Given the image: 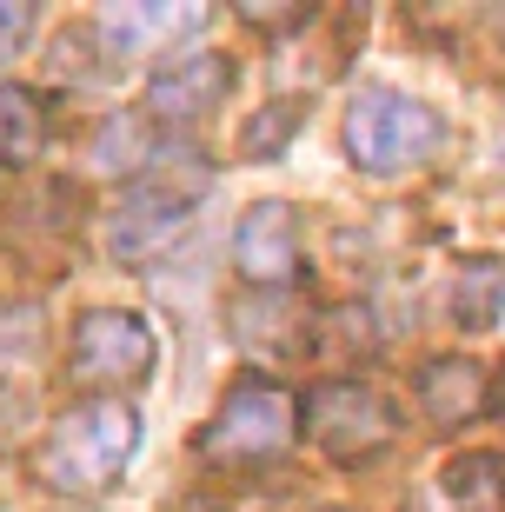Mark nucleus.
<instances>
[{
  "label": "nucleus",
  "mask_w": 505,
  "mask_h": 512,
  "mask_svg": "<svg viewBox=\"0 0 505 512\" xmlns=\"http://www.w3.org/2000/svg\"><path fill=\"white\" fill-rule=\"evenodd\" d=\"M147 153H153V120L147 114H113L107 127H100V147H94L100 167L127 173V167H140Z\"/></svg>",
  "instance_id": "14"
},
{
  "label": "nucleus",
  "mask_w": 505,
  "mask_h": 512,
  "mask_svg": "<svg viewBox=\"0 0 505 512\" xmlns=\"http://www.w3.org/2000/svg\"><path fill=\"white\" fill-rule=\"evenodd\" d=\"M406 512H505V459L459 453L406 499Z\"/></svg>",
  "instance_id": "9"
},
{
  "label": "nucleus",
  "mask_w": 505,
  "mask_h": 512,
  "mask_svg": "<svg viewBox=\"0 0 505 512\" xmlns=\"http://www.w3.org/2000/svg\"><path fill=\"white\" fill-rule=\"evenodd\" d=\"M206 7H140V0H120V7H100L94 14V34L107 40L113 54H160V47H173V40L200 34Z\"/></svg>",
  "instance_id": "10"
},
{
  "label": "nucleus",
  "mask_w": 505,
  "mask_h": 512,
  "mask_svg": "<svg viewBox=\"0 0 505 512\" xmlns=\"http://www.w3.org/2000/svg\"><path fill=\"white\" fill-rule=\"evenodd\" d=\"M412 399H419V413L432 419V426H466V419L492 413V373L472 360H432L426 373H419V386H412Z\"/></svg>",
  "instance_id": "11"
},
{
  "label": "nucleus",
  "mask_w": 505,
  "mask_h": 512,
  "mask_svg": "<svg viewBox=\"0 0 505 512\" xmlns=\"http://www.w3.org/2000/svg\"><path fill=\"white\" fill-rule=\"evenodd\" d=\"M193 220V200L173 187H133L120 207L107 213V253L120 266H140L153 253H167Z\"/></svg>",
  "instance_id": "7"
},
{
  "label": "nucleus",
  "mask_w": 505,
  "mask_h": 512,
  "mask_svg": "<svg viewBox=\"0 0 505 512\" xmlns=\"http://www.w3.org/2000/svg\"><path fill=\"white\" fill-rule=\"evenodd\" d=\"M452 320L472 326V333L505 320V266L499 260H466V273L452 286Z\"/></svg>",
  "instance_id": "13"
},
{
  "label": "nucleus",
  "mask_w": 505,
  "mask_h": 512,
  "mask_svg": "<svg viewBox=\"0 0 505 512\" xmlns=\"http://www.w3.org/2000/svg\"><path fill=\"white\" fill-rule=\"evenodd\" d=\"M306 253H300V213L286 207V200H260V207L240 213V227H233V266H240L246 286H260V293H280L306 273Z\"/></svg>",
  "instance_id": "6"
},
{
  "label": "nucleus",
  "mask_w": 505,
  "mask_h": 512,
  "mask_svg": "<svg viewBox=\"0 0 505 512\" xmlns=\"http://www.w3.org/2000/svg\"><path fill=\"white\" fill-rule=\"evenodd\" d=\"M300 127V107H293V100H273V107H266L260 120H246V133H240V147L253 153V160H273V153L286 147V133Z\"/></svg>",
  "instance_id": "15"
},
{
  "label": "nucleus",
  "mask_w": 505,
  "mask_h": 512,
  "mask_svg": "<svg viewBox=\"0 0 505 512\" xmlns=\"http://www.w3.org/2000/svg\"><path fill=\"white\" fill-rule=\"evenodd\" d=\"M306 433L339 466H359V459H379L399 439V406L366 380H319L306 393Z\"/></svg>",
  "instance_id": "4"
},
{
  "label": "nucleus",
  "mask_w": 505,
  "mask_h": 512,
  "mask_svg": "<svg viewBox=\"0 0 505 512\" xmlns=\"http://www.w3.org/2000/svg\"><path fill=\"white\" fill-rule=\"evenodd\" d=\"M293 433H300V399L280 380H240L220 399V413L206 419V433L193 439V453L220 473H246V466L280 459Z\"/></svg>",
  "instance_id": "3"
},
{
  "label": "nucleus",
  "mask_w": 505,
  "mask_h": 512,
  "mask_svg": "<svg viewBox=\"0 0 505 512\" xmlns=\"http://www.w3.org/2000/svg\"><path fill=\"white\" fill-rule=\"evenodd\" d=\"M34 27H40V14L27 0H0V60H14L20 47L34 40Z\"/></svg>",
  "instance_id": "16"
},
{
  "label": "nucleus",
  "mask_w": 505,
  "mask_h": 512,
  "mask_svg": "<svg viewBox=\"0 0 505 512\" xmlns=\"http://www.w3.org/2000/svg\"><path fill=\"white\" fill-rule=\"evenodd\" d=\"M439 147H446V120L432 114L426 100L399 94V87H359L353 107H346V153L373 180L426 167Z\"/></svg>",
  "instance_id": "2"
},
{
  "label": "nucleus",
  "mask_w": 505,
  "mask_h": 512,
  "mask_svg": "<svg viewBox=\"0 0 505 512\" xmlns=\"http://www.w3.org/2000/svg\"><path fill=\"white\" fill-rule=\"evenodd\" d=\"M233 94V60L226 54H180L147 80V120H200Z\"/></svg>",
  "instance_id": "8"
},
{
  "label": "nucleus",
  "mask_w": 505,
  "mask_h": 512,
  "mask_svg": "<svg viewBox=\"0 0 505 512\" xmlns=\"http://www.w3.org/2000/svg\"><path fill=\"white\" fill-rule=\"evenodd\" d=\"M40 140H47V107H40V94L0 80V167H34Z\"/></svg>",
  "instance_id": "12"
},
{
  "label": "nucleus",
  "mask_w": 505,
  "mask_h": 512,
  "mask_svg": "<svg viewBox=\"0 0 505 512\" xmlns=\"http://www.w3.org/2000/svg\"><path fill=\"white\" fill-rule=\"evenodd\" d=\"M133 446H140V413H133L127 399H87V406L54 419L34 473H40L47 493L87 499V493H100V486H113V479L127 473Z\"/></svg>",
  "instance_id": "1"
},
{
  "label": "nucleus",
  "mask_w": 505,
  "mask_h": 512,
  "mask_svg": "<svg viewBox=\"0 0 505 512\" xmlns=\"http://www.w3.org/2000/svg\"><path fill=\"white\" fill-rule=\"evenodd\" d=\"M160 366V340L140 313L94 306L74 320V380L87 386H140Z\"/></svg>",
  "instance_id": "5"
}]
</instances>
